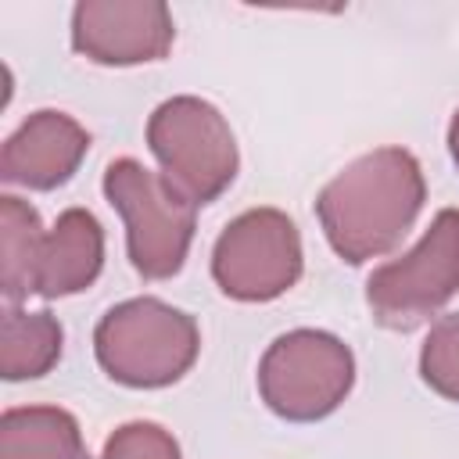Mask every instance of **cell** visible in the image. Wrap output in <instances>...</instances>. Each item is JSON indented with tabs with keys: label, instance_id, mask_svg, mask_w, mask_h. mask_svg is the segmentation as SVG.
Returning a JSON list of instances; mask_svg holds the SVG:
<instances>
[{
	"label": "cell",
	"instance_id": "obj_1",
	"mask_svg": "<svg viewBox=\"0 0 459 459\" xmlns=\"http://www.w3.org/2000/svg\"><path fill=\"white\" fill-rule=\"evenodd\" d=\"M427 197L423 169L405 147H377L341 169L316 197L330 247L362 265L387 255L416 222Z\"/></svg>",
	"mask_w": 459,
	"mask_h": 459
},
{
	"label": "cell",
	"instance_id": "obj_2",
	"mask_svg": "<svg viewBox=\"0 0 459 459\" xmlns=\"http://www.w3.org/2000/svg\"><path fill=\"white\" fill-rule=\"evenodd\" d=\"M201 333L190 312L158 298H133L104 312L93 330L100 369L126 387H169L197 359Z\"/></svg>",
	"mask_w": 459,
	"mask_h": 459
},
{
	"label": "cell",
	"instance_id": "obj_3",
	"mask_svg": "<svg viewBox=\"0 0 459 459\" xmlns=\"http://www.w3.org/2000/svg\"><path fill=\"white\" fill-rule=\"evenodd\" d=\"M147 147L161 179L194 208L212 204L237 176L240 154L222 111L201 97H172L147 118Z\"/></svg>",
	"mask_w": 459,
	"mask_h": 459
},
{
	"label": "cell",
	"instance_id": "obj_4",
	"mask_svg": "<svg viewBox=\"0 0 459 459\" xmlns=\"http://www.w3.org/2000/svg\"><path fill=\"white\" fill-rule=\"evenodd\" d=\"M104 197L126 222L133 269L143 280L176 276L194 240L197 208L136 158H118L104 169Z\"/></svg>",
	"mask_w": 459,
	"mask_h": 459
},
{
	"label": "cell",
	"instance_id": "obj_5",
	"mask_svg": "<svg viewBox=\"0 0 459 459\" xmlns=\"http://www.w3.org/2000/svg\"><path fill=\"white\" fill-rule=\"evenodd\" d=\"M351 384V348L323 330H290L276 337L258 362L262 402L290 423H312L330 416L348 398Z\"/></svg>",
	"mask_w": 459,
	"mask_h": 459
},
{
	"label": "cell",
	"instance_id": "obj_6",
	"mask_svg": "<svg viewBox=\"0 0 459 459\" xmlns=\"http://www.w3.org/2000/svg\"><path fill=\"white\" fill-rule=\"evenodd\" d=\"M459 294V208H441L412 251L373 269L366 305L384 330H416Z\"/></svg>",
	"mask_w": 459,
	"mask_h": 459
},
{
	"label": "cell",
	"instance_id": "obj_7",
	"mask_svg": "<svg viewBox=\"0 0 459 459\" xmlns=\"http://www.w3.org/2000/svg\"><path fill=\"white\" fill-rule=\"evenodd\" d=\"M212 276L226 298L273 301L301 276V237L280 208L237 215L215 240Z\"/></svg>",
	"mask_w": 459,
	"mask_h": 459
},
{
	"label": "cell",
	"instance_id": "obj_8",
	"mask_svg": "<svg viewBox=\"0 0 459 459\" xmlns=\"http://www.w3.org/2000/svg\"><path fill=\"white\" fill-rule=\"evenodd\" d=\"M176 39L161 0H82L72 11V47L97 65L161 61Z\"/></svg>",
	"mask_w": 459,
	"mask_h": 459
},
{
	"label": "cell",
	"instance_id": "obj_9",
	"mask_svg": "<svg viewBox=\"0 0 459 459\" xmlns=\"http://www.w3.org/2000/svg\"><path fill=\"white\" fill-rule=\"evenodd\" d=\"M90 151V133L65 111L29 115L0 151V179L25 190H54L68 183Z\"/></svg>",
	"mask_w": 459,
	"mask_h": 459
},
{
	"label": "cell",
	"instance_id": "obj_10",
	"mask_svg": "<svg viewBox=\"0 0 459 459\" xmlns=\"http://www.w3.org/2000/svg\"><path fill=\"white\" fill-rule=\"evenodd\" d=\"M104 265V230L86 208H68L57 215V226L43 237L36 294L65 298L86 290Z\"/></svg>",
	"mask_w": 459,
	"mask_h": 459
},
{
	"label": "cell",
	"instance_id": "obj_11",
	"mask_svg": "<svg viewBox=\"0 0 459 459\" xmlns=\"http://www.w3.org/2000/svg\"><path fill=\"white\" fill-rule=\"evenodd\" d=\"M0 459H90V452L72 412L14 405L0 416Z\"/></svg>",
	"mask_w": 459,
	"mask_h": 459
},
{
	"label": "cell",
	"instance_id": "obj_12",
	"mask_svg": "<svg viewBox=\"0 0 459 459\" xmlns=\"http://www.w3.org/2000/svg\"><path fill=\"white\" fill-rule=\"evenodd\" d=\"M65 330L61 323L43 312H22L18 305H4L0 319V377L4 380H32L54 369L61 359Z\"/></svg>",
	"mask_w": 459,
	"mask_h": 459
},
{
	"label": "cell",
	"instance_id": "obj_13",
	"mask_svg": "<svg viewBox=\"0 0 459 459\" xmlns=\"http://www.w3.org/2000/svg\"><path fill=\"white\" fill-rule=\"evenodd\" d=\"M39 212L14 194L0 197V294L4 305H18L36 294V269L43 251Z\"/></svg>",
	"mask_w": 459,
	"mask_h": 459
},
{
	"label": "cell",
	"instance_id": "obj_14",
	"mask_svg": "<svg viewBox=\"0 0 459 459\" xmlns=\"http://www.w3.org/2000/svg\"><path fill=\"white\" fill-rule=\"evenodd\" d=\"M420 377L441 398L459 402V312L441 316L430 326L420 348Z\"/></svg>",
	"mask_w": 459,
	"mask_h": 459
},
{
	"label": "cell",
	"instance_id": "obj_15",
	"mask_svg": "<svg viewBox=\"0 0 459 459\" xmlns=\"http://www.w3.org/2000/svg\"><path fill=\"white\" fill-rule=\"evenodd\" d=\"M100 459H179V445L165 427L136 420L108 437Z\"/></svg>",
	"mask_w": 459,
	"mask_h": 459
},
{
	"label": "cell",
	"instance_id": "obj_16",
	"mask_svg": "<svg viewBox=\"0 0 459 459\" xmlns=\"http://www.w3.org/2000/svg\"><path fill=\"white\" fill-rule=\"evenodd\" d=\"M448 151H452V161L459 165V111L452 115V126H448Z\"/></svg>",
	"mask_w": 459,
	"mask_h": 459
}]
</instances>
